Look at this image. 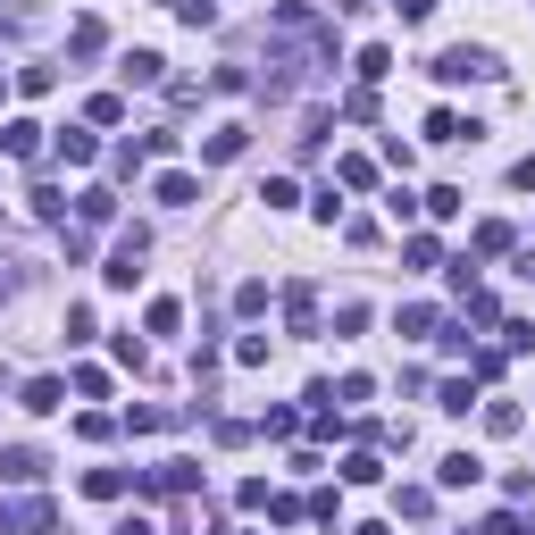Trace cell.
<instances>
[{"label":"cell","instance_id":"cell-1","mask_svg":"<svg viewBox=\"0 0 535 535\" xmlns=\"http://www.w3.org/2000/svg\"><path fill=\"white\" fill-rule=\"evenodd\" d=\"M477 76H502V67H494V51H477V42H460V51H444V59H435V84H477Z\"/></svg>","mask_w":535,"mask_h":535},{"label":"cell","instance_id":"cell-2","mask_svg":"<svg viewBox=\"0 0 535 535\" xmlns=\"http://www.w3.org/2000/svg\"><path fill=\"white\" fill-rule=\"evenodd\" d=\"M51 159H59V168H92V159H101V134H84V126H59Z\"/></svg>","mask_w":535,"mask_h":535},{"label":"cell","instance_id":"cell-3","mask_svg":"<svg viewBox=\"0 0 535 535\" xmlns=\"http://www.w3.org/2000/svg\"><path fill=\"white\" fill-rule=\"evenodd\" d=\"M26 527H51V502L26 494V502H0V535H26Z\"/></svg>","mask_w":535,"mask_h":535},{"label":"cell","instance_id":"cell-4","mask_svg":"<svg viewBox=\"0 0 535 535\" xmlns=\"http://www.w3.org/2000/svg\"><path fill=\"white\" fill-rule=\"evenodd\" d=\"M151 201H168V209H193V201H201V176H184V168H168V176L151 184Z\"/></svg>","mask_w":535,"mask_h":535},{"label":"cell","instance_id":"cell-5","mask_svg":"<svg viewBox=\"0 0 535 535\" xmlns=\"http://www.w3.org/2000/svg\"><path fill=\"white\" fill-rule=\"evenodd\" d=\"M335 184H343V193H377V159L343 151V159H335Z\"/></svg>","mask_w":535,"mask_h":535},{"label":"cell","instance_id":"cell-6","mask_svg":"<svg viewBox=\"0 0 535 535\" xmlns=\"http://www.w3.org/2000/svg\"><path fill=\"white\" fill-rule=\"evenodd\" d=\"M76 218H84V226H109V218H118V193H109V184H84V193H76Z\"/></svg>","mask_w":535,"mask_h":535},{"label":"cell","instance_id":"cell-7","mask_svg":"<svg viewBox=\"0 0 535 535\" xmlns=\"http://www.w3.org/2000/svg\"><path fill=\"white\" fill-rule=\"evenodd\" d=\"M243 143H251V126H218L201 143V159H209V168H226V159H243Z\"/></svg>","mask_w":535,"mask_h":535},{"label":"cell","instance_id":"cell-8","mask_svg":"<svg viewBox=\"0 0 535 535\" xmlns=\"http://www.w3.org/2000/svg\"><path fill=\"white\" fill-rule=\"evenodd\" d=\"M0 151H9V159H34V151H42V126H34V118H9V126H0Z\"/></svg>","mask_w":535,"mask_h":535},{"label":"cell","instance_id":"cell-9","mask_svg":"<svg viewBox=\"0 0 535 535\" xmlns=\"http://www.w3.org/2000/svg\"><path fill=\"white\" fill-rule=\"evenodd\" d=\"M393 327H402L410 343H427V335H444V310H427V301H410V310L393 318Z\"/></svg>","mask_w":535,"mask_h":535},{"label":"cell","instance_id":"cell-10","mask_svg":"<svg viewBox=\"0 0 535 535\" xmlns=\"http://www.w3.org/2000/svg\"><path fill=\"white\" fill-rule=\"evenodd\" d=\"M84 494L92 502H118V494H134V477L126 469H84Z\"/></svg>","mask_w":535,"mask_h":535},{"label":"cell","instance_id":"cell-11","mask_svg":"<svg viewBox=\"0 0 535 535\" xmlns=\"http://www.w3.org/2000/svg\"><path fill=\"white\" fill-rule=\"evenodd\" d=\"M285 318H293V335H318V293L293 285V293H285Z\"/></svg>","mask_w":535,"mask_h":535},{"label":"cell","instance_id":"cell-12","mask_svg":"<svg viewBox=\"0 0 535 535\" xmlns=\"http://www.w3.org/2000/svg\"><path fill=\"white\" fill-rule=\"evenodd\" d=\"M0 477H9V485H42V452H26V444L0 452Z\"/></svg>","mask_w":535,"mask_h":535},{"label":"cell","instance_id":"cell-13","mask_svg":"<svg viewBox=\"0 0 535 535\" xmlns=\"http://www.w3.org/2000/svg\"><path fill=\"white\" fill-rule=\"evenodd\" d=\"M59 402H67V377H34V385H26V410H34V418H51Z\"/></svg>","mask_w":535,"mask_h":535},{"label":"cell","instance_id":"cell-14","mask_svg":"<svg viewBox=\"0 0 535 535\" xmlns=\"http://www.w3.org/2000/svg\"><path fill=\"white\" fill-rule=\"evenodd\" d=\"M510 243H519V235H510V218H485V226H477V260H502Z\"/></svg>","mask_w":535,"mask_h":535},{"label":"cell","instance_id":"cell-15","mask_svg":"<svg viewBox=\"0 0 535 535\" xmlns=\"http://www.w3.org/2000/svg\"><path fill=\"white\" fill-rule=\"evenodd\" d=\"M352 76H360V84H385V76H393V51H385V42H368V51L352 59Z\"/></svg>","mask_w":535,"mask_h":535},{"label":"cell","instance_id":"cell-16","mask_svg":"<svg viewBox=\"0 0 535 535\" xmlns=\"http://www.w3.org/2000/svg\"><path fill=\"white\" fill-rule=\"evenodd\" d=\"M435 477H444V485H477L485 460H477V452H444V469H435Z\"/></svg>","mask_w":535,"mask_h":535},{"label":"cell","instance_id":"cell-17","mask_svg":"<svg viewBox=\"0 0 535 535\" xmlns=\"http://www.w3.org/2000/svg\"><path fill=\"white\" fill-rule=\"evenodd\" d=\"M143 327H151V335H176V327H184V301H151Z\"/></svg>","mask_w":535,"mask_h":535},{"label":"cell","instance_id":"cell-18","mask_svg":"<svg viewBox=\"0 0 535 535\" xmlns=\"http://www.w3.org/2000/svg\"><path fill=\"white\" fill-rule=\"evenodd\" d=\"M159 76H168V59H159V51H134L126 59V84H159Z\"/></svg>","mask_w":535,"mask_h":535},{"label":"cell","instance_id":"cell-19","mask_svg":"<svg viewBox=\"0 0 535 535\" xmlns=\"http://www.w3.org/2000/svg\"><path fill=\"white\" fill-rule=\"evenodd\" d=\"M444 410L469 418V410H477V377H452V385H444Z\"/></svg>","mask_w":535,"mask_h":535},{"label":"cell","instance_id":"cell-20","mask_svg":"<svg viewBox=\"0 0 535 535\" xmlns=\"http://www.w3.org/2000/svg\"><path fill=\"white\" fill-rule=\"evenodd\" d=\"M84 118H92V126H118V118H126V101H118V92H92Z\"/></svg>","mask_w":535,"mask_h":535},{"label":"cell","instance_id":"cell-21","mask_svg":"<svg viewBox=\"0 0 535 535\" xmlns=\"http://www.w3.org/2000/svg\"><path fill=\"white\" fill-rule=\"evenodd\" d=\"M485 435H519V402H485Z\"/></svg>","mask_w":535,"mask_h":535},{"label":"cell","instance_id":"cell-22","mask_svg":"<svg viewBox=\"0 0 535 535\" xmlns=\"http://www.w3.org/2000/svg\"><path fill=\"white\" fill-rule=\"evenodd\" d=\"M67 42H76V59H92L109 34H101V17H76V34H67Z\"/></svg>","mask_w":535,"mask_h":535},{"label":"cell","instance_id":"cell-23","mask_svg":"<svg viewBox=\"0 0 535 535\" xmlns=\"http://www.w3.org/2000/svg\"><path fill=\"white\" fill-rule=\"evenodd\" d=\"M343 477H352V485H377L385 460H377V452H352V460H343Z\"/></svg>","mask_w":535,"mask_h":535},{"label":"cell","instance_id":"cell-24","mask_svg":"<svg viewBox=\"0 0 535 535\" xmlns=\"http://www.w3.org/2000/svg\"><path fill=\"white\" fill-rule=\"evenodd\" d=\"M51 84H59V67H17V92H34V101H42Z\"/></svg>","mask_w":535,"mask_h":535},{"label":"cell","instance_id":"cell-25","mask_svg":"<svg viewBox=\"0 0 535 535\" xmlns=\"http://www.w3.org/2000/svg\"><path fill=\"white\" fill-rule=\"evenodd\" d=\"M260 201H268V209H293L301 193H293V176H268V184H260Z\"/></svg>","mask_w":535,"mask_h":535},{"label":"cell","instance_id":"cell-26","mask_svg":"<svg viewBox=\"0 0 535 535\" xmlns=\"http://www.w3.org/2000/svg\"><path fill=\"white\" fill-rule=\"evenodd\" d=\"M176 17L184 26H218V0H176Z\"/></svg>","mask_w":535,"mask_h":535},{"label":"cell","instance_id":"cell-27","mask_svg":"<svg viewBox=\"0 0 535 535\" xmlns=\"http://www.w3.org/2000/svg\"><path fill=\"white\" fill-rule=\"evenodd\" d=\"M393 9H402V26H427V17H435V0H393Z\"/></svg>","mask_w":535,"mask_h":535},{"label":"cell","instance_id":"cell-28","mask_svg":"<svg viewBox=\"0 0 535 535\" xmlns=\"http://www.w3.org/2000/svg\"><path fill=\"white\" fill-rule=\"evenodd\" d=\"M510 184H519V193H535V151L519 159V168H510Z\"/></svg>","mask_w":535,"mask_h":535},{"label":"cell","instance_id":"cell-29","mask_svg":"<svg viewBox=\"0 0 535 535\" xmlns=\"http://www.w3.org/2000/svg\"><path fill=\"white\" fill-rule=\"evenodd\" d=\"M109 535H159L151 519H118V527H109Z\"/></svg>","mask_w":535,"mask_h":535},{"label":"cell","instance_id":"cell-30","mask_svg":"<svg viewBox=\"0 0 535 535\" xmlns=\"http://www.w3.org/2000/svg\"><path fill=\"white\" fill-rule=\"evenodd\" d=\"M343 535H385V527H377V519H368V527H343Z\"/></svg>","mask_w":535,"mask_h":535}]
</instances>
